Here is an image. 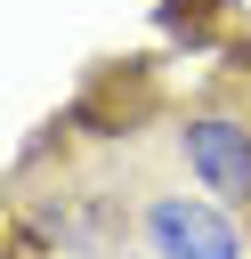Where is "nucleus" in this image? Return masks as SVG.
<instances>
[{
	"mask_svg": "<svg viewBox=\"0 0 251 259\" xmlns=\"http://www.w3.org/2000/svg\"><path fill=\"white\" fill-rule=\"evenodd\" d=\"M178 162L202 194H219L227 210H251V81L243 73H219L178 113Z\"/></svg>",
	"mask_w": 251,
	"mask_h": 259,
	"instance_id": "f257e3e1",
	"label": "nucleus"
},
{
	"mask_svg": "<svg viewBox=\"0 0 251 259\" xmlns=\"http://www.w3.org/2000/svg\"><path fill=\"white\" fill-rule=\"evenodd\" d=\"M138 235L154 259H251V227L219 194H146Z\"/></svg>",
	"mask_w": 251,
	"mask_h": 259,
	"instance_id": "f03ea898",
	"label": "nucleus"
},
{
	"mask_svg": "<svg viewBox=\"0 0 251 259\" xmlns=\"http://www.w3.org/2000/svg\"><path fill=\"white\" fill-rule=\"evenodd\" d=\"M154 105H162V65H154V57H105V65H89V81L73 89L65 121H73L81 138H130Z\"/></svg>",
	"mask_w": 251,
	"mask_h": 259,
	"instance_id": "7ed1b4c3",
	"label": "nucleus"
},
{
	"mask_svg": "<svg viewBox=\"0 0 251 259\" xmlns=\"http://www.w3.org/2000/svg\"><path fill=\"white\" fill-rule=\"evenodd\" d=\"M154 24L178 49H219L227 24H235V0H154Z\"/></svg>",
	"mask_w": 251,
	"mask_h": 259,
	"instance_id": "20e7f679",
	"label": "nucleus"
}]
</instances>
